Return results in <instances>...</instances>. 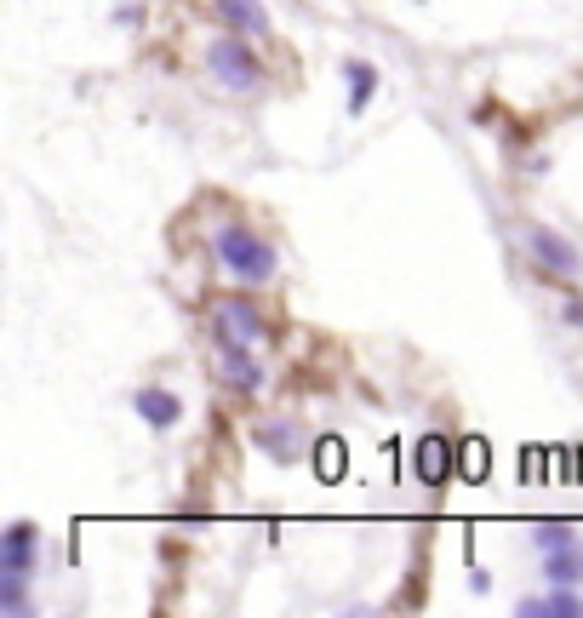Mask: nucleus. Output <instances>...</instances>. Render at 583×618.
I'll return each instance as SVG.
<instances>
[{"mask_svg":"<svg viewBox=\"0 0 583 618\" xmlns=\"http://www.w3.org/2000/svg\"><path fill=\"white\" fill-rule=\"evenodd\" d=\"M527 253L543 275H555V281H577L583 275V253L572 247V240L561 229H543V224H527Z\"/></svg>","mask_w":583,"mask_h":618,"instance_id":"20e7f679","label":"nucleus"},{"mask_svg":"<svg viewBox=\"0 0 583 618\" xmlns=\"http://www.w3.org/2000/svg\"><path fill=\"white\" fill-rule=\"evenodd\" d=\"M343 81H350V115H366V103L377 97V69L366 58H350L343 63Z\"/></svg>","mask_w":583,"mask_h":618,"instance_id":"ddd939ff","label":"nucleus"},{"mask_svg":"<svg viewBox=\"0 0 583 618\" xmlns=\"http://www.w3.org/2000/svg\"><path fill=\"white\" fill-rule=\"evenodd\" d=\"M514 612H521V618H583V596L566 590V584H549V596L514 601Z\"/></svg>","mask_w":583,"mask_h":618,"instance_id":"9d476101","label":"nucleus"},{"mask_svg":"<svg viewBox=\"0 0 583 618\" xmlns=\"http://www.w3.org/2000/svg\"><path fill=\"white\" fill-rule=\"evenodd\" d=\"M458 453H464V446H452V441H446L440 430H429V435H418V441H412V475H418L429 493H440L446 481L458 475Z\"/></svg>","mask_w":583,"mask_h":618,"instance_id":"39448f33","label":"nucleus"},{"mask_svg":"<svg viewBox=\"0 0 583 618\" xmlns=\"http://www.w3.org/2000/svg\"><path fill=\"white\" fill-rule=\"evenodd\" d=\"M258 453L263 459H274V464H292L298 453H303V430H298V419H269V424H258Z\"/></svg>","mask_w":583,"mask_h":618,"instance_id":"6e6552de","label":"nucleus"},{"mask_svg":"<svg viewBox=\"0 0 583 618\" xmlns=\"http://www.w3.org/2000/svg\"><path fill=\"white\" fill-rule=\"evenodd\" d=\"M487 470H492V459H487V441L469 435V441H464V464H458V475H464V481H487Z\"/></svg>","mask_w":583,"mask_h":618,"instance_id":"dca6fc26","label":"nucleus"},{"mask_svg":"<svg viewBox=\"0 0 583 618\" xmlns=\"http://www.w3.org/2000/svg\"><path fill=\"white\" fill-rule=\"evenodd\" d=\"M315 470H321V481H343L350 459H343V441H337V435H321V446H315Z\"/></svg>","mask_w":583,"mask_h":618,"instance_id":"4468645a","label":"nucleus"},{"mask_svg":"<svg viewBox=\"0 0 583 618\" xmlns=\"http://www.w3.org/2000/svg\"><path fill=\"white\" fill-rule=\"evenodd\" d=\"M532 538H538L543 549H566V544H577L566 522H538V527H532Z\"/></svg>","mask_w":583,"mask_h":618,"instance_id":"f3484780","label":"nucleus"},{"mask_svg":"<svg viewBox=\"0 0 583 618\" xmlns=\"http://www.w3.org/2000/svg\"><path fill=\"white\" fill-rule=\"evenodd\" d=\"M132 412H137L149 430H178V424H184V395H171L166 384H137Z\"/></svg>","mask_w":583,"mask_h":618,"instance_id":"0eeeda50","label":"nucleus"},{"mask_svg":"<svg viewBox=\"0 0 583 618\" xmlns=\"http://www.w3.org/2000/svg\"><path fill=\"white\" fill-rule=\"evenodd\" d=\"M115 23H126V29H132V23H144V7H121V12H115Z\"/></svg>","mask_w":583,"mask_h":618,"instance_id":"a211bd4d","label":"nucleus"},{"mask_svg":"<svg viewBox=\"0 0 583 618\" xmlns=\"http://www.w3.org/2000/svg\"><path fill=\"white\" fill-rule=\"evenodd\" d=\"M212 12H218V23L235 29V34H269V29H274L269 12H263V0H212Z\"/></svg>","mask_w":583,"mask_h":618,"instance_id":"9b49d317","label":"nucleus"},{"mask_svg":"<svg viewBox=\"0 0 583 618\" xmlns=\"http://www.w3.org/2000/svg\"><path fill=\"white\" fill-rule=\"evenodd\" d=\"M0 612H29V573H0Z\"/></svg>","mask_w":583,"mask_h":618,"instance_id":"2eb2a0df","label":"nucleus"},{"mask_svg":"<svg viewBox=\"0 0 583 618\" xmlns=\"http://www.w3.org/2000/svg\"><path fill=\"white\" fill-rule=\"evenodd\" d=\"M543 578H549V584H566V590H577V584H583V544L543 549Z\"/></svg>","mask_w":583,"mask_h":618,"instance_id":"f8f14e48","label":"nucleus"},{"mask_svg":"<svg viewBox=\"0 0 583 618\" xmlns=\"http://www.w3.org/2000/svg\"><path fill=\"white\" fill-rule=\"evenodd\" d=\"M218 378L235 395H258L263 390V361L247 350V343H218Z\"/></svg>","mask_w":583,"mask_h":618,"instance_id":"423d86ee","label":"nucleus"},{"mask_svg":"<svg viewBox=\"0 0 583 618\" xmlns=\"http://www.w3.org/2000/svg\"><path fill=\"white\" fill-rule=\"evenodd\" d=\"M41 549H34V527L29 522H12L0 533V573H34Z\"/></svg>","mask_w":583,"mask_h":618,"instance_id":"1a4fd4ad","label":"nucleus"},{"mask_svg":"<svg viewBox=\"0 0 583 618\" xmlns=\"http://www.w3.org/2000/svg\"><path fill=\"white\" fill-rule=\"evenodd\" d=\"M212 253H218V269L229 275L235 287H274V275H281V253L269 247V240L247 224H223L218 240H212Z\"/></svg>","mask_w":583,"mask_h":618,"instance_id":"f257e3e1","label":"nucleus"},{"mask_svg":"<svg viewBox=\"0 0 583 618\" xmlns=\"http://www.w3.org/2000/svg\"><path fill=\"white\" fill-rule=\"evenodd\" d=\"M269 321H263V309L247 298V292H229L212 303V338L218 343H247V350H258V343H269Z\"/></svg>","mask_w":583,"mask_h":618,"instance_id":"7ed1b4c3","label":"nucleus"},{"mask_svg":"<svg viewBox=\"0 0 583 618\" xmlns=\"http://www.w3.org/2000/svg\"><path fill=\"white\" fill-rule=\"evenodd\" d=\"M206 69H212V81L223 92H240V97L263 92V63H258V52L240 41L235 29H223L218 41H206Z\"/></svg>","mask_w":583,"mask_h":618,"instance_id":"f03ea898","label":"nucleus"}]
</instances>
